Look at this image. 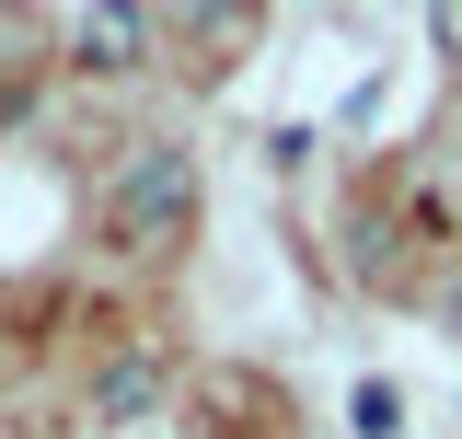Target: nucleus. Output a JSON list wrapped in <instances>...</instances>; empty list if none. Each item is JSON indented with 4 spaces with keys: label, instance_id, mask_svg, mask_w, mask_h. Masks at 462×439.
<instances>
[{
    "label": "nucleus",
    "instance_id": "39448f33",
    "mask_svg": "<svg viewBox=\"0 0 462 439\" xmlns=\"http://www.w3.org/2000/svg\"><path fill=\"white\" fill-rule=\"evenodd\" d=\"M428 47H439V58L462 70V0H428Z\"/></svg>",
    "mask_w": 462,
    "mask_h": 439
},
{
    "label": "nucleus",
    "instance_id": "20e7f679",
    "mask_svg": "<svg viewBox=\"0 0 462 439\" xmlns=\"http://www.w3.org/2000/svg\"><path fill=\"white\" fill-rule=\"evenodd\" d=\"M346 416H358V439H393V428H404V393H393V382H358Z\"/></svg>",
    "mask_w": 462,
    "mask_h": 439
},
{
    "label": "nucleus",
    "instance_id": "f03ea898",
    "mask_svg": "<svg viewBox=\"0 0 462 439\" xmlns=\"http://www.w3.org/2000/svg\"><path fill=\"white\" fill-rule=\"evenodd\" d=\"M139 58H151V0H93V12L69 23V70H93V81L139 70Z\"/></svg>",
    "mask_w": 462,
    "mask_h": 439
},
{
    "label": "nucleus",
    "instance_id": "f257e3e1",
    "mask_svg": "<svg viewBox=\"0 0 462 439\" xmlns=\"http://www.w3.org/2000/svg\"><path fill=\"white\" fill-rule=\"evenodd\" d=\"M185 220H197V163H185L173 139H151V151H127V163H116V185H105V231H116V243H139V255H151V243L185 231Z\"/></svg>",
    "mask_w": 462,
    "mask_h": 439
},
{
    "label": "nucleus",
    "instance_id": "7ed1b4c3",
    "mask_svg": "<svg viewBox=\"0 0 462 439\" xmlns=\"http://www.w3.org/2000/svg\"><path fill=\"white\" fill-rule=\"evenodd\" d=\"M151 405H162V359H151V347H127V359L93 370V428H139Z\"/></svg>",
    "mask_w": 462,
    "mask_h": 439
},
{
    "label": "nucleus",
    "instance_id": "423d86ee",
    "mask_svg": "<svg viewBox=\"0 0 462 439\" xmlns=\"http://www.w3.org/2000/svg\"><path fill=\"white\" fill-rule=\"evenodd\" d=\"M439 335H451V347H462V277H451V289H439Z\"/></svg>",
    "mask_w": 462,
    "mask_h": 439
}]
</instances>
